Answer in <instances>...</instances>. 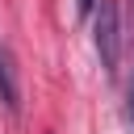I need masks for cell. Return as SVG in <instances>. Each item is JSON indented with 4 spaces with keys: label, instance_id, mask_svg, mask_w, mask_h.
Instances as JSON below:
<instances>
[{
    "label": "cell",
    "instance_id": "6da1fadb",
    "mask_svg": "<svg viewBox=\"0 0 134 134\" xmlns=\"http://www.w3.org/2000/svg\"><path fill=\"white\" fill-rule=\"evenodd\" d=\"M92 38H96V54H100V67L109 75H117V63H121V21H117V4L113 0H100L96 4V25H92Z\"/></svg>",
    "mask_w": 134,
    "mask_h": 134
},
{
    "label": "cell",
    "instance_id": "7a4b0ae2",
    "mask_svg": "<svg viewBox=\"0 0 134 134\" xmlns=\"http://www.w3.org/2000/svg\"><path fill=\"white\" fill-rule=\"evenodd\" d=\"M0 105L17 117L21 113V84H17V63H13V50L0 46Z\"/></svg>",
    "mask_w": 134,
    "mask_h": 134
},
{
    "label": "cell",
    "instance_id": "3957f363",
    "mask_svg": "<svg viewBox=\"0 0 134 134\" xmlns=\"http://www.w3.org/2000/svg\"><path fill=\"white\" fill-rule=\"evenodd\" d=\"M96 4H100V0H75V17H80V21H84V17H92V13H96Z\"/></svg>",
    "mask_w": 134,
    "mask_h": 134
}]
</instances>
